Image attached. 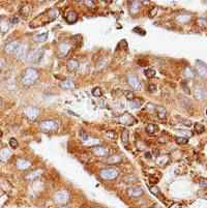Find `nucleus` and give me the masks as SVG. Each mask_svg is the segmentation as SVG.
Returning a JSON list of instances; mask_svg holds the SVG:
<instances>
[{"label":"nucleus","instance_id":"49","mask_svg":"<svg viewBox=\"0 0 207 208\" xmlns=\"http://www.w3.org/2000/svg\"><path fill=\"white\" fill-rule=\"evenodd\" d=\"M2 65H3V64H2V62H1V61H0V72H1V69H2Z\"/></svg>","mask_w":207,"mask_h":208},{"label":"nucleus","instance_id":"46","mask_svg":"<svg viewBox=\"0 0 207 208\" xmlns=\"http://www.w3.org/2000/svg\"><path fill=\"white\" fill-rule=\"evenodd\" d=\"M199 185H200L201 187H207V179H204L199 182Z\"/></svg>","mask_w":207,"mask_h":208},{"label":"nucleus","instance_id":"29","mask_svg":"<svg viewBox=\"0 0 207 208\" xmlns=\"http://www.w3.org/2000/svg\"><path fill=\"white\" fill-rule=\"evenodd\" d=\"M128 138H130V133H128V130H124L122 132V134H121V141H122V143L124 144L128 143Z\"/></svg>","mask_w":207,"mask_h":208},{"label":"nucleus","instance_id":"19","mask_svg":"<svg viewBox=\"0 0 207 208\" xmlns=\"http://www.w3.org/2000/svg\"><path fill=\"white\" fill-rule=\"evenodd\" d=\"M121 162V156L119 154H113V155L109 156L107 158V164L109 165H116V164H119Z\"/></svg>","mask_w":207,"mask_h":208},{"label":"nucleus","instance_id":"48","mask_svg":"<svg viewBox=\"0 0 207 208\" xmlns=\"http://www.w3.org/2000/svg\"><path fill=\"white\" fill-rule=\"evenodd\" d=\"M145 158H151V155H150L149 152H146V153H145Z\"/></svg>","mask_w":207,"mask_h":208},{"label":"nucleus","instance_id":"33","mask_svg":"<svg viewBox=\"0 0 207 208\" xmlns=\"http://www.w3.org/2000/svg\"><path fill=\"white\" fill-rule=\"evenodd\" d=\"M40 175V172H38V171H34V172H32L31 174H29V175H28L26 178H27L28 180H34V179H36V178H37Z\"/></svg>","mask_w":207,"mask_h":208},{"label":"nucleus","instance_id":"43","mask_svg":"<svg viewBox=\"0 0 207 208\" xmlns=\"http://www.w3.org/2000/svg\"><path fill=\"white\" fill-rule=\"evenodd\" d=\"M84 3L86 4V6L89 7V8H93V7H94V4H95V2H94V1H91V0H88V1H84Z\"/></svg>","mask_w":207,"mask_h":208},{"label":"nucleus","instance_id":"30","mask_svg":"<svg viewBox=\"0 0 207 208\" xmlns=\"http://www.w3.org/2000/svg\"><path fill=\"white\" fill-rule=\"evenodd\" d=\"M92 95L95 96V98H101L102 95H103V91H102V89L99 88V87H95V88L92 89Z\"/></svg>","mask_w":207,"mask_h":208},{"label":"nucleus","instance_id":"20","mask_svg":"<svg viewBox=\"0 0 207 208\" xmlns=\"http://www.w3.org/2000/svg\"><path fill=\"white\" fill-rule=\"evenodd\" d=\"M30 166H31V163L29 161H26V159H18V162H17V167L20 170H26Z\"/></svg>","mask_w":207,"mask_h":208},{"label":"nucleus","instance_id":"44","mask_svg":"<svg viewBox=\"0 0 207 208\" xmlns=\"http://www.w3.org/2000/svg\"><path fill=\"white\" fill-rule=\"evenodd\" d=\"M80 136H81V138H82V140H83V141H87V140H89V137H88V135H86V134H85V132H84V130H81V132H80Z\"/></svg>","mask_w":207,"mask_h":208},{"label":"nucleus","instance_id":"7","mask_svg":"<svg viewBox=\"0 0 207 208\" xmlns=\"http://www.w3.org/2000/svg\"><path fill=\"white\" fill-rule=\"evenodd\" d=\"M144 192L140 187H131L128 190V195L131 198H140L141 196H143Z\"/></svg>","mask_w":207,"mask_h":208},{"label":"nucleus","instance_id":"4","mask_svg":"<svg viewBox=\"0 0 207 208\" xmlns=\"http://www.w3.org/2000/svg\"><path fill=\"white\" fill-rule=\"evenodd\" d=\"M118 171L113 168H108V169H103L99 172V176L105 180H114L118 177Z\"/></svg>","mask_w":207,"mask_h":208},{"label":"nucleus","instance_id":"2","mask_svg":"<svg viewBox=\"0 0 207 208\" xmlns=\"http://www.w3.org/2000/svg\"><path fill=\"white\" fill-rule=\"evenodd\" d=\"M38 77H40V72L37 69H32V67H29V69H25L21 77V82L24 85H32L37 81Z\"/></svg>","mask_w":207,"mask_h":208},{"label":"nucleus","instance_id":"6","mask_svg":"<svg viewBox=\"0 0 207 208\" xmlns=\"http://www.w3.org/2000/svg\"><path fill=\"white\" fill-rule=\"evenodd\" d=\"M25 115L27 116L28 119L34 121V120H36V118L38 117V115H40V110L34 107H28L25 110Z\"/></svg>","mask_w":207,"mask_h":208},{"label":"nucleus","instance_id":"26","mask_svg":"<svg viewBox=\"0 0 207 208\" xmlns=\"http://www.w3.org/2000/svg\"><path fill=\"white\" fill-rule=\"evenodd\" d=\"M157 130V126L155 124H152V123H150V124H148L146 126V132L149 135H153Z\"/></svg>","mask_w":207,"mask_h":208},{"label":"nucleus","instance_id":"41","mask_svg":"<svg viewBox=\"0 0 207 208\" xmlns=\"http://www.w3.org/2000/svg\"><path fill=\"white\" fill-rule=\"evenodd\" d=\"M137 180L136 179L135 177H134V176H126L125 178H124V181H125V182H130V183H131V182H135V181Z\"/></svg>","mask_w":207,"mask_h":208},{"label":"nucleus","instance_id":"38","mask_svg":"<svg viewBox=\"0 0 207 208\" xmlns=\"http://www.w3.org/2000/svg\"><path fill=\"white\" fill-rule=\"evenodd\" d=\"M150 192H151L152 194L157 195V196H160V192L159 187H155V185H153V187H150Z\"/></svg>","mask_w":207,"mask_h":208},{"label":"nucleus","instance_id":"16","mask_svg":"<svg viewBox=\"0 0 207 208\" xmlns=\"http://www.w3.org/2000/svg\"><path fill=\"white\" fill-rule=\"evenodd\" d=\"M130 5H128V8H130V13L131 14H138V11H139V9H140V2H138V1H131L130 3Z\"/></svg>","mask_w":207,"mask_h":208},{"label":"nucleus","instance_id":"10","mask_svg":"<svg viewBox=\"0 0 207 208\" xmlns=\"http://www.w3.org/2000/svg\"><path fill=\"white\" fill-rule=\"evenodd\" d=\"M91 151L94 155L96 156H106L109 154V151L107 148H105L103 146H94L91 148Z\"/></svg>","mask_w":207,"mask_h":208},{"label":"nucleus","instance_id":"23","mask_svg":"<svg viewBox=\"0 0 207 208\" xmlns=\"http://www.w3.org/2000/svg\"><path fill=\"white\" fill-rule=\"evenodd\" d=\"M60 87L62 89H74L75 88V83L72 80H65L60 83Z\"/></svg>","mask_w":207,"mask_h":208},{"label":"nucleus","instance_id":"50","mask_svg":"<svg viewBox=\"0 0 207 208\" xmlns=\"http://www.w3.org/2000/svg\"><path fill=\"white\" fill-rule=\"evenodd\" d=\"M1 137H2V132L0 130V138H1Z\"/></svg>","mask_w":207,"mask_h":208},{"label":"nucleus","instance_id":"8","mask_svg":"<svg viewBox=\"0 0 207 208\" xmlns=\"http://www.w3.org/2000/svg\"><path fill=\"white\" fill-rule=\"evenodd\" d=\"M128 84H130V86L131 88L136 89V90H138V89L141 88V83H140V80L137 76H135V75H130V76L128 77Z\"/></svg>","mask_w":207,"mask_h":208},{"label":"nucleus","instance_id":"25","mask_svg":"<svg viewBox=\"0 0 207 208\" xmlns=\"http://www.w3.org/2000/svg\"><path fill=\"white\" fill-rule=\"evenodd\" d=\"M142 103H143L142 100H137V98H135V100L130 101V107L133 109H139L142 106Z\"/></svg>","mask_w":207,"mask_h":208},{"label":"nucleus","instance_id":"47","mask_svg":"<svg viewBox=\"0 0 207 208\" xmlns=\"http://www.w3.org/2000/svg\"><path fill=\"white\" fill-rule=\"evenodd\" d=\"M18 22H19V19L17 18V17H14V18L11 19V23H13V24H17Z\"/></svg>","mask_w":207,"mask_h":208},{"label":"nucleus","instance_id":"1","mask_svg":"<svg viewBox=\"0 0 207 208\" xmlns=\"http://www.w3.org/2000/svg\"><path fill=\"white\" fill-rule=\"evenodd\" d=\"M59 14V11H58L57 8H50L48 9L46 13L41 14L40 16H38L37 18H35L34 20L30 23V27L31 28H35V27H40V26H43L45 24H48L50 22L54 21L56 18Z\"/></svg>","mask_w":207,"mask_h":208},{"label":"nucleus","instance_id":"24","mask_svg":"<svg viewBox=\"0 0 207 208\" xmlns=\"http://www.w3.org/2000/svg\"><path fill=\"white\" fill-rule=\"evenodd\" d=\"M198 72L201 77L207 76V67L204 64H202V62L198 61Z\"/></svg>","mask_w":207,"mask_h":208},{"label":"nucleus","instance_id":"21","mask_svg":"<svg viewBox=\"0 0 207 208\" xmlns=\"http://www.w3.org/2000/svg\"><path fill=\"white\" fill-rule=\"evenodd\" d=\"M11 150H9V149H7V148H3L1 151H0V161L6 162L7 159L11 158Z\"/></svg>","mask_w":207,"mask_h":208},{"label":"nucleus","instance_id":"27","mask_svg":"<svg viewBox=\"0 0 207 208\" xmlns=\"http://www.w3.org/2000/svg\"><path fill=\"white\" fill-rule=\"evenodd\" d=\"M30 11H31V7H30V5H24V6L21 8L20 14H23V16L26 18V17H27L28 14H30Z\"/></svg>","mask_w":207,"mask_h":208},{"label":"nucleus","instance_id":"34","mask_svg":"<svg viewBox=\"0 0 207 208\" xmlns=\"http://www.w3.org/2000/svg\"><path fill=\"white\" fill-rule=\"evenodd\" d=\"M106 137L109 138V139H116L117 138V134H116L114 130H108V132H106Z\"/></svg>","mask_w":207,"mask_h":208},{"label":"nucleus","instance_id":"13","mask_svg":"<svg viewBox=\"0 0 207 208\" xmlns=\"http://www.w3.org/2000/svg\"><path fill=\"white\" fill-rule=\"evenodd\" d=\"M119 120H120V122L122 123V124H125V125H133L136 121L135 118H134L131 115L128 114V113H124Z\"/></svg>","mask_w":207,"mask_h":208},{"label":"nucleus","instance_id":"36","mask_svg":"<svg viewBox=\"0 0 207 208\" xmlns=\"http://www.w3.org/2000/svg\"><path fill=\"white\" fill-rule=\"evenodd\" d=\"M187 138H184V137H177L176 138V143L177 144H186L187 143Z\"/></svg>","mask_w":207,"mask_h":208},{"label":"nucleus","instance_id":"40","mask_svg":"<svg viewBox=\"0 0 207 208\" xmlns=\"http://www.w3.org/2000/svg\"><path fill=\"white\" fill-rule=\"evenodd\" d=\"M189 19V17H187V16H180L177 18V20H178L180 23H186Z\"/></svg>","mask_w":207,"mask_h":208},{"label":"nucleus","instance_id":"42","mask_svg":"<svg viewBox=\"0 0 207 208\" xmlns=\"http://www.w3.org/2000/svg\"><path fill=\"white\" fill-rule=\"evenodd\" d=\"M157 7L155 6L149 11V17H150V18H153L154 16H157Z\"/></svg>","mask_w":207,"mask_h":208},{"label":"nucleus","instance_id":"9","mask_svg":"<svg viewBox=\"0 0 207 208\" xmlns=\"http://www.w3.org/2000/svg\"><path fill=\"white\" fill-rule=\"evenodd\" d=\"M27 54H28V48L26 45H20L18 48V50H17L16 52V55H17V58H18L19 60H23L25 59L26 57H27Z\"/></svg>","mask_w":207,"mask_h":208},{"label":"nucleus","instance_id":"11","mask_svg":"<svg viewBox=\"0 0 207 208\" xmlns=\"http://www.w3.org/2000/svg\"><path fill=\"white\" fill-rule=\"evenodd\" d=\"M69 198H70V196L67 195L66 192H58L57 194L55 195L54 200L58 203V204H64V203L69 200Z\"/></svg>","mask_w":207,"mask_h":208},{"label":"nucleus","instance_id":"35","mask_svg":"<svg viewBox=\"0 0 207 208\" xmlns=\"http://www.w3.org/2000/svg\"><path fill=\"white\" fill-rule=\"evenodd\" d=\"M195 130H196V132L198 133V134H202V133L204 132V130H205V127L202 124H200V123H196V124H195Z\"/></svg>","mask_w":207,"mask_h":208},{"label":"nucleus","instance_id":"15","mask_svg":"<svg viewBox=\"0 0 207 208\" xmlns=\"http://www.w3.org/2000/svg\"><path fill=\"white\" fill-rule=\"evenodd\" d=\"M9 29V21L5 17H0V31L1 32H6Z\"/></svg>","mask_w":207,"mask_h":208},{"label":"nucleus","instance_id":"3","mask_svg":"<svg viewBox=\"0 0 207 208\" xmlns=\"http://www.w3.org/2000/svg\"><path fill=\"white\" fill-rule=\"evenodd\" d=\"M43 56H44V49H41V48L38 49L37 48V49H33L30 52H28L26 59L29 62H31V63H37V62H40Z\"/></svg>","mask_w":207,"mask_h":208},{"label":"nucleus","instance_id":"18","mask_svg":"<svg viewBox=\"0 0 207 208\" xmlns=\"http://www.w3.org/2000/svg\"><path fill=\"white\" fill-rule=\"evenodd\" d=\"M70 45H69L67 43H62L61 45L59 46V54H60V56L65 57L67 53L70 52Z\"/></svg>","mask_w":207,"mask_h":208},{"label":"nucleus","instance_id":"32","mask_svg":"<svg viewBox=\"0 0 207 208\" xmlns=\"http://www.w3.org/2000/svg\"><path fill=\"white\" fill-rule=\"evenodd\" d=\"M123 94H124V96L126 98V100H128L130 101L135 100V93H134L133 91H124Z\"/></svg>","mask_w":207,"mask_h":208},{"label":"nucleus","instance_id":"22","mask_svg":"<svg viewBox=\"0 0 207 208\" xmlns=\"http://www.w3.org/2000/svg\"><path fill=\"white\" fill-rule=\"evenodd\" d=\"M48 40V32L40 33V34H35L33 36V40L36 43H44Z\"/></svg>","mask_w":207,"mask_h":208},{"label":"nucleus","instance_id":"5","mask_svg":"<svg viewBox=\"0 0 207 208\" xmlns=\"http://www.w3.org/2000/svg\"><path fill=\"white\" fill-rule=\"evenodd\" d=\"M40 127L43 132H54L58 130V123L55 120H44L40 123Z\"/></svg>","mask_w":207,"mask_h":208},{"label":"nucleus","instance_id":"45","mask_svg":"<svg viewBox=\"0 0 207 208\" xmlns=\"http://www.w3.org/2000/svg\"><path fill=\"white\" fill-rule=\"evenodd\" d=\"M155 90H157V86H155L154 84H150V85L148 86V91H149V92H154Z\"/></svg>","mask_w":207,"mask_h":208},{"label":"nucleus","instance_id":"37","mask_svg":"<svg viewBox=\"0 0 207 208\" xmlns=\"http://www.w3.org/2000/svg\"><path fill=\"white\" fill-rule=\"evenodd\" d=\"M9 146H11V148L16 149L17 147H18V141H17L15 138H11V139L9 140Z\"/></svg>","mask_w":207,"mask_h":208},{"label":"nucleus","instance_id":"17","mask_svg":"<svg viewBox=\"0 0 207 208\" xmlns=\"http://www.w3.org/2000/svg\"><path fill=\"white\" fill-rule=\"evenodd\" d=\"M66 67L70 72H76L79 69V62L76 59H70L66 63Z\"/></svg>","mask_w":207,"mask_h":208},{"label":"nucleus","instance_id":"12","mask_svg":"<svg viewBox=\"0 0 207 208\" xmlns=\"http://www.w3.org/2000/svg\"><path fill=\"white\" fill-rule=\"evenodd\" d=\"M19 46H20V43H19V42H17V40L7 43V45L5 46V52L7 53V54H9V55L14 54V53L17 52Z\"/></svg>","mask_w":207,"mask_h":208},{"label":"nucleus","instance_id":"14","mask_svg":"<svg viewBox=\"0 0 207 208\" xmlns=\"http://www.w3.org/2000/svg\"><path fill=\"white\" fill-rule=\"evenodd\" d=\"M64 19H65V21H66L67 23L74 24V23H76L77 20H78V14L76 13V11H67V13L65 14Z\"/></svg>","mask_w":207,"mask_h":208},{"label":"nucleus","instance_id":"28","mask_svg":"<svg viewBox=\"0 0 207 208\" xmlns=\"http://www.w3.org/2000/svg\"><path fill=\"white\" fill-rule=\"evenodd\" d=\"M155 109L157 110V117L160 118V119H163V118H165L166 117V110H165V108H163V107H155Z\"/></svg>","mask_w":207,"mask_h":208},{"label":"nucleus","instance_id":"39","mask_svg":"<svg viewBox=\"0 0 207 208\" xmlns=\"http://www.w3.org/2000/svg\"><path fill=\"white\" fill-rule=\"evenodd\" d=\"M134 32L139 33V34H141V35H145L146 34L145 31L143 30L142 28H140V27H135V28H134Z\"/></svg>","mask_w":207,"mask_h":208},{"label":"nucleus","instance_id":"31","mask_svg":"<svg viewBox=\"0 0 207 208\" xmlns=\"http://www.w3.org/2000/svg\"><path fill=\"white\" fill-rule=\"evenodd\" d=\"M144 74L147 78H153V77L155 76V71L153 69H145Z\"/></svg>","mask_w":207,"mask_h":208},{"label":"nucleus","instance_id":"51","mask_svg":"<svg viewBox=\"0 0 207 208\" xmlns=\"http://www.w3.org/2000/svg\"><path fill=\"white\" fill-rule=\"evenodd\" d=\"M206 115H207V109H206Z\"/></svg>","mask_w":207,"mask_h":208}]
</instances>
